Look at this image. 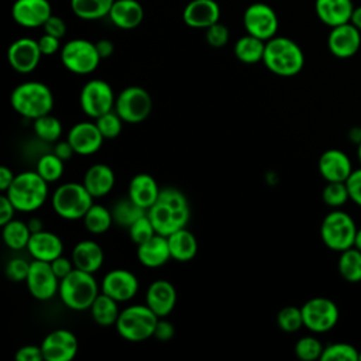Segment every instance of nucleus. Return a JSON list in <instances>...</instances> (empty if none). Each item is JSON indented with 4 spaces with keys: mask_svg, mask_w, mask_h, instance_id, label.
<instances>
[{
    "mask_svg": "<svg viewBox=\"0 0 361 361\" xmlns=\"http://www.w3.org/2000/svg\"><path fill=\"white\" fill-rule=\"evenodd\" d=\"M42 30L45 34H49L52 37H56V38H62L65 37L66 34V24L65 21L59 17V16H55L52 14L47 21L45 24L42 25Z\"/></svg>",
    "mask_w": 361,
    "mask_h": 361,
    "instance_id": "obj_50",
    "label": "nucleus"
},
{
    "mask_svg": "<svg viewBox=\"0 0 361 361\" xmlns=\"http://www.w3.org/2000/svg\"><path fill=\"white\" fill-rule=\"evenodd\" d=\"M51 267H52V271L55 272V275L59 278V281L62 278H65L71 271L75 269V265H73V261L72 258H66L63 255H59L58 258H55L54 261L49 262Z\"/></svg>",
    "mask_w": 361,
    "mask_h": 361,
    "instance_id": "obj_54",
    "label": "nucleus"
},
{
    "mask_svg": "<svg viewBox=\"0 0 361 361\" xmlns=\"http://www.w3.org/2000/svg\"><path fill=\"white\" fill-rule=\"evenodd\" d=\"M32 259L51 262L63 252V243L61 237L52 231L41 230L32 233L25 248Z\"/></svg>",
    "mask_w": 361,
    "mask_h": 361,
    "instance_id": "obj_24",
    "label": "nucleus"
},
{
    "mask_svg": "<svg viewBox=\"0 0 361 361\" xmlns=\"http://www.w3.org/2000/svg\"><path fill=\"white\" fill-rule=\"evenodd\" d=\"M185 24L190 28H207L220 20V7L214 0H190L182 13Z\"/></svg>",
    "mask_w": 361,
    "mask_h": 361,
    "instance_id": "obj_22",
    "label": "nucleus"
},
{
    "mask_svg": "<svg viewBox=\"0 0 361 361\" xmlns=\"http://www.w3.org/2000/svg\"><path fill=\"white\" fill-rule=\"evenodd\" d=\"M100 290L93 274L75 268L59 281L58 296L68 309L83 312L90 309Z\"/></svg>",
    "mask_w": 361,
    "mask_h": 361,
    "instance_id": "obj_5",
    "label": "nucleus"
},
{
    "mask_svg": "<svg viewBox=\"0 0 361 361\" xmlns=\"http://www.w3.org/2000/svg\"><path fill=\"white\" fill-rule=\"evenodd\" d=\"M357 154H358V159H360V162H361V141L358 142V151H357Z\"/></svg>",
    "mask_w": 361,
    "mask_h": 361,
    "instance_id": "obj_62",
    "label": "nucleus"
},
{
    "mask_svg": "<svg viewBox=\"0 0 361 361\" xmlns=\"http://www.w3.org/2000/svg\"><path fill=\"white\" fill-rule=\"evenodd\" d=\"M55 145H54V148H52V152L55 154V155H58L62 161H69L73 155H75V151H73V148H72V145L69 144V141L68 140H65V141H56V142H54Z\"/></svg>",
    "mask_w": 361,
    "mask_h": 361,
    "instance_id": "obj_56",
    "label": "nucleus"
},
{
    "mask_svg": "<svg viewBox=\"0 0 361 361\" xmlns=\"http://www.w3.org/2000/svg\"><path fill=\"white\" fill-rule=\"evenodd\" d=\"M24 282L30 295L41 302L52 299L59 289V278L52 271L51 264L45 261L32 259Z\"/></svg>",
    "mask_w": 361,
    "mask_h": 361,
    "instance_id": "obj_13",
    "label": "nucleus"
},
{
    "mask_svg": "<svg viewBox=\"0 0 361 361\" xmlns=\"http://www.w3.org/2000/svg\"><path fill=\"white\" fill-rule=\"evenodd\" d=\"M147 214L158 234L168 237L176 230L186 227L190 219V206L176 188H162L157 202L147 210Z\"/></svg>",
    "mask_w": 361,
    "mask_h": 361,
    "instance_id": "obj_1",
    "label": "nucleus"
},
{
    "mask_svg": "<svg viewBox=\"0 0 361 361\" xmlns=\"http://www.w3.org/2000/svg\"><path fill=\"white\" fill-rule=\"evenodd\" d=\"M83 226L92 234H103L113 226L111 210L103 204L93 203L83 216Z\"/></svg>",
    "mask_w": 361,
    "mask_h": 361,
    "instance_id": "obj_36",
    "label": "nucleus"
},
{
    "mask_svg": "<svg viewBox=\"0 0 361 361\" xmlns=\"http://www.w3.org/2000/svg\"><path fill=\"white\" fill-rule=\"evenodd\" d=\"M89 310H90V316L94 320V323L99 326H103V327L114 326L117 322V317L120 314L118 302L103 292H100L97 295V298L94 299V302L92 303Z\"/></svg>",
    "mask_w": 361,
    "mask_h": 361,
    "instance_id": "obj_32",
    "label": "nucleus"
},
{
    "mask_svg": "<svg viewBox=\"0 0 361 361\" xmlns=\"http://www.w3.org/2000/svg\"><path fill=\"white\" fill-rule=\"evenodd\" d=\"M71 258L75 268L96 274L104 262V252L99 243L93 240H82L73 247Z\"/></svg>",
    "mask_w": 361,
    "mask_h": 361,
    "instance_id": "obj_27",
    "label": "nucleus"
},
{
    "mask_svg": "<svg viewBox=\"0 0 361 361\" xmlns=\"http://www.w3.org/2000/svg\"><path fill=\"white\" fill-rule=\"evenodd\" d=\"M230 32L228 28L221 24L220 21L214 23L213 25L206 28V41L213 48H221L228 42Z\"/></svg>",
    "mask_w": 361,
    "mask_h": 361,
    "instance_id": "obj_48",
    "label": "nucleus"
},
{
    "mask_svg": "<svg viewBox=\"0 0 361 361\" xmlns=\"http://www.w3.org/2000/svg\"><path fill=\"white\" fill-rule=\"evenodd\" d=\"M127 230H128L130 240L135 245H140V244L145 243L147 240H149L151 237H154L157 234L148 214H144L140 219H137Z\"/></svg>",
    "mask_w": 361,
    "mask_h": 361,
    "instance_id": "obj_46",
    "label": "nucleus"
},
{
    "mask_svg": "<svg viewBox=\"0 0 361 361\" xmlns=\"http://www.w3.org/2000/svg\"><path fill=\"white\" fill-rule=\"evenodd\" d=\"M16 173L8 166H0V190L4 193L13 183Z\"/></svg>",
    "mask_w": 361,
    "mask_h": 361,
    "instance_id": "obj_57",
    "label": "nucleus"
},
{
    "mask_svg": "<svg viewBox=\"0 0 361 361\" xmlns=\"http://www.w3.org/2000/svg\"><path fill=\"white\" fill-rule=\"evenodd\" d=\"M138 288H140V282L135 274L124 268L109 271L103 276L102 285H100L102 292L109 295L118 303L131 300L137 295Z\"/></svg>",
    "mask_w": 361,
    "mask_h": 361,
    "instance_id": "obj_17",
    "label": "nucleus"
},
{
    "mask_svg": "<svg viewBox=\"0 0 361 361\" xmlns=\"http://www.w3.org/2000/svg\"><path fill=\"white\" fill-rule=\"evenodd\" d=\"M32 130L37 138L44 142H56L62 135V124L55 116L45 114L32 120Z\"/></svg>",
    "mask_w": 361,
    "mask_h": 361,
    "instance_id": "obj_39",
    "label": "nucleus"
},
{
    "mask_svg": "<svg viewBox=\"0 0 361 361\" xmlns=\"http://www.w3.org/2000/svg\"><path fill=\"white\" fill-rule=\"evenodd\" d=\"M175 336L173 324L165 317H159L154 330V336L158 341H169Z\"/></svg>",
    "mask_w": 361,
    "mask_h": 361,
    "instance_id": "obj_52",
    "label": "nucleus"
},
{
    "mask_svg": "<svg viewBox=\"0 0 361 361\" xmlns=\"http://www.w3.org/2000/svg\"><path fill=\"white\" fill-rule=\"evenodd\" d=\"M338 272L348 282L361 281V251L355 247L341 251L338 258Z\"/></svg>",
    "mask_w": 361,
    "mask_h": 361,
    "instance_id": "obj_38",
    "label": "nucleus"
},
{
    "mask_svg": "<svg viewBox=\"0 0 361 361\" xmlns=\"http://www.w3.org/2000/svg\"><path fill=\"white\" fill-rule=\"evenodd\" d=\"M262 62L265 68L278 76H295L305 65L300 47L288 37H272L265 42Z\"/></svg>",
    "mask_w": 361,
    "mask_h": 361,
    "instance_id": "obj_3",
    "label": "nucleus"
},
{
    "mask_svg": "<svg viewBox=\"0 0 361 361\" xmlns=\"http://www.w3.org/2000/svg\"><path fill=\"white\" fill-rule=\"evenodd\" d=\"M303 326L313 333H326L331 330L338 320L337 305L327 298H312L300 307Z\"/></svg>",
    "mask_w": 361,
    "mask_h": 361,
    "instance_id": "obj_12",
    "label": "nucleus"
},
{
    "mask_svg": "<svg viewBox=\"0 0 361 361\" xmlns=\"http://www.w3.org/2000/svg\"><path fill=\"white\" fill-rule=\"evenodd\" d=\"M147 214V210L135 204L128 196L117 200L111 209L114 224L128 228L137 219Z\"/></svg>",
    "mask_w": 361,
    "mask_h": 361,
    "instance_id": "obj_37",
    "label": "nucleus"
},
{
    "mask_svg": "<svg viewBox=\"0 0 361 361\" xmlns=\"http://www.w3.org/2000/svg\"><path fill=\"white\" fill-rule=\"evenodd\" d=\"M94 121H96L102 135L104 137V140H113L121 134L124 121L114 110L97 117Z\"/></svg>",
    "mask_w": 361,
    "mask_h": 361,
    "instance_id": "obj_45",
    "label": "nucleus"
},
{
    "mask_svg": "<svg viewBox=\"0 0 361 361\" xmlns=\"http://www.w3.org/2000/svg\"><path fill=\"white\" fill-rule=\"evenodd\" d=\"M361 45V34L360 30L351 24L345 23L337 27H333L329 38H327V47L330 52L337 58H350L357 54Z\"/></svg>",
    "mask_w": 361,
    "mask_h": 361,
    "instance_id": "obj_20",
    "label": "nucleus"
},
{
    "mask_svg": "<svg viewBox=\"0 0 361 361\" xmlns=\"http://www.w3.org/2000/svg\"><path fill=\"white\" fill-rule=\"evenodd\" d=\"M350 23H351V24H354V25L361 31V6H358L357 8H354Z\"/></svg>",
    "mask_w": 361,
    "mask_h": 361,
    "instance_id": "obj_60",
    "label": "nucleus"
},
{
    "mask_svg": "<svg viewBox=\"0 0 361 361\" xmlns=\"http://www.w3.org/2000/svg\"><path fill=\"white\" fill-rule=\"evenodd\" d=\"M61 62L75 75H89L96 71L102 58L96 42L85 38H73L61 48Z\"/></svg>",
    "mask_w": 361,
    "mask_h": 361,
    "instance_id": "obj_9",
    "label": "nucleus"
},
{
    "mask_svg": "<svg viewBox=\"0 0 361 361\" xmlns=\"http://www.w3.org/2000/svg\"><path fill=\"white\" fill-rule=\"evenodd\" d=\"M358 360L361 361V350H360V354H358Z\"/></svg>",
    "mask_w": 361,
    "mask_h": 361,
    "instance_id": "obj_63",
    "label": "nucleus"
},
{
    "mask_svg": "<svg viewBox=\"0 0 361 361\" xmlns=\"http://www.w3.org/2000/svg\"><path fill=\"white\" fill-rule=\"evenodd\" d=\"M319 172L327 182H345L353 172L348 155L340 149H327L319 158Z\"/></svg>",
    "mask_w": 361,
    "mask_h": 361,
    "instance_id": "obj_23",
    "label": "nucleus"
},
{
    "mask_svg": "<svg viewBox=\"0 0 361 361\" xmlns=\"http://www.w3.org/2000/svg\"><path fill=\"white\" fill-rule=\"evenodd\" d=\"M276 323H278V327H279L282 331H286V333H295V331H298L300 327H303L302 309H300V307H296V306H286V307H282V309L278 312Z\"/></svg>",
    "mask_w": 361,
    "mask_h": 361,
    "instance_id": "obj_42",
    "label": "nucleus"
},
{
    "mask_svg": "<svg viewBox=\"0 0 361 361\" xmlns=\"http://www.w3.org/2000/svg\"><path fill=\"white\" fill-rule=\"evenodd\" d=\"M31 230L28 227V223L13 219L4 226H1V237L7 248L13 251H20L27 248L30 237H31Z\"/></svg>",
    "mask_w": 361,
    "mask_h": 361,
    "instance_id": "obj_34",
    "label": "nucleus"
},
{
    "mask_svg": "<svg viewBox=\"0 0 361 361\" xmlns=\"http://www.w3.org/2000/svg\"><path fill=\"white\" fill-rule=\"evenodd\" d=\"M96 48H97V52H99L102 59H106V58L111 56V54L114 52V44L110 39H107V38L99 39L96 42Z\"/></svg>",
    "mask_w": 361,
    "mask_h": 361,
    "instance_id": "obj_58",
    "label": "nucleus"
},
{
    "mask_svg": "<svg viewBox=\"0 0 361 361\" xmlns=\"http://www.w3.org/2000/svg\"><path fill=\"white\" fill-rule=\"evenodd\" d=\"M93 204V196L83 183L65 182L61 183L51 196L54 212L65 220H80Z\"/></svg>",
    "mask_w": 361,
    "mask_h": 361,
    "instance_id": "obj_7",
    "label": "nucleus"
},
{
    "mask_svg": "<svg viewBox=\"0 0 361 361\" xmlns=\"http://www.w3.org/2000/svg\"><path fill=\"white\" fill-rule=\"evenodd\" d=\"M48 182L37 171H24L16 175L4 195L14 204L17 212L32 213L44 206L48 199Z\"/></svg>",
    "mask_w": 361,
    "mask_h": 361,
    "instance_id": "obj_4",
    "label": "nucleus"
},
{
    "mask_svg": "<svg viewBox=\"0 0 361 361\" xmlns=\"http://www.w3.org/2000/svg\"><path fill=\"white\" fill-rule=\"evenodd\" d=\"M38 45H39V49H41L42 55H47V56H51V55L56 54L58 51H61L59 38L52 37V35L45 34V32H44V35H41L38 38Z\"/></svg>",
    "mask_w": 361,
    "mask_h": 361,
    "instance_id": "obj_53",
    "label": "nucleus"
},
{
    "mask_svg": "<svg viewBox=\"0 0 361 361\" xmlns=\"http://www.w3.org/2000/svg\"><path fill=\"white\" fill-rule=\"evenodd\" d=\"M42 52L38 39L21 37L13 41L7 49V62L13 71L18 73H31L41 61Z\"/></svg>",
    "mask_w": 361,
    "mask_h": 361,
    "instance_id": "obj_16",
    "label": "nucleus"
},
{
    "mask_svg": "<svg viewBox=\"0 0 361 361\" xmlns=\"http://www.w3.org/2000/svg\"><path fill=\"white\" fill-rule=\"evenodd\" d=\"M243 25L247 34L268 41L278 31V17L274 8L265 3L250 4L243 14Z\"/></svg>",
    "mask_w": 361,
    "mask_h": 361,
    "instance_id": "obj_14",
    "label": "nucleus"
},
{
    "mask_svg": "<svg viewBox=\"0 0 361 361\" xmlns=\"http://www.w3.org/2000/svg\"><path fill=\"white\" fill-rule=\"evenodd\" d=\"M65 161H62L58 155L54 152H47L41 155L35 164L37 173L45 179L48 183H54L59 180L63 175Z\"/></svg>",
    "mask_w": 361,
    "mask_h": 361,
    "instance_id": "obj_40",
    "label": "nucleus"
},
{
    "mask_svg": "<svg viewBox=\"0 0 361 361\" xmlns=\"http://www.w3.org/2000/svg\"><path fill=\"white\" fill-rule=\"evenodd\" d=\"M10 104L21 117L35 120L52 111L54 94L45 83L27 80L13 89L10 94Z\"/></svg>",
    "mask_w": 361,
    "mask_h": 361,
    "instance_id": "obj_2",
    "label": "nucleus"
},
{
    "mask_svg": "<svg viewBox=\"0 0 361 361\" xmlns=\"http://www.w3.org/2000/svg\"><path fill=\"white\" fill-rule=\"evenodd\" d=\"M30 265H31V262H28L27 259L21 258V257L11 258L6 265V275L10 281L23 282V281H25V278L28 275Z\"/></svg>",
    "mask_w": 361,
    "mask_h": 361,
    "instance_id": "obj_47",
    "label": "nucleus"
},
{
    "mask_svg": "<svg viewBox=\"0 0 361 361\" xmlns=\"http://www.w3.org/2000/svg\"><path fill=\"white\" fill-rule=\"evenodd\" d=\"M322 197L327 206L333 209L341 207L350 199L345 182H327L322 192Z\"/></svg>",
    "mask_w": 361,
    "mask_h": 361,
    "instance_id": "obj_43",
    "label": "nucleus"
},
{
    "mask_svg": "<svg viewBox=\"0 0 361 361\" xmlns=\"http://www.w3.org/2000/svg\"><path fill=\"white\" fill-rule=\"evenodd\" d=\"M52 16L48 0H16L11 6L13 20L25 28H38Z\"/></svg>",
    "mask_w": 361,
    "mask_h": 361,
    "instance_id": "obj_19",
    "label": "nucleus"
},
{
    "mask_svg": "<svg viewBox=\"0 0 361 361\" xmlns=\"http://www.w3.org/2000/svg\"><path fill=\"white\" fill-rule=\"evenodd\" d=\"M83 186L93 196V199L109 195L116 183V175L113 169L106 164H93L83 175Z\"/></svg>",
    "mask_w": 361,
    "mask_h": 361,
    "instance_id": "obj_26",
    "label": "nucleus"
},
{
    "mask_svg": "<svg viewBox=\"0 0 361 361\" xmlns=\"http://www.w3.org/2000/svg\"><path fill=\"white\" fill-rule=\"evenodd\" d=\"M350 199L361 207V168L351 172L348 179L345 180Z\"/></svg>",
    "mask_w": 361,
    "mask_h": 361,
    "instance_id": "obj_49",
    "label": "nucleus"
},
{
    "mask_svg": "<svg viewBox=\"0 0 361 361\" xmlns=\"http://www.w3.org/2000/svg\"><path fill=\"white\" fill-rule=\"evenodd\" d=\"M158 316L145 305H128L123 310L116 322V330L121 338L130 343H141L154 336Z\"/></svg>",
    "mask_w": 361,
    "mask_h": 361,
    "instance_id": "obj_6",
    "label": "nucleus"
},
{
    "mask_svg": "<svg viewBox=\"0 0 361 361\" xmlns=\"http://www.w3.org/2000/svg\"><path fill=\"white\" fill-rule=\"evenodd\" d=\"M358 354L355 347L348 343H334L324 347L320 360L322 361H358Z\"/></svg>",
    "mask_w": 361,
    "mask_h": 361,
    "instance_id": "obj_41",
    "label": "nucleus"
},
{
    "mask_svg": "<svg viewBox=\"0 0 361 361\" xmlns=\"http://www.w3.org/2000/svg\"><path fill=\"white\" fill-rule=\"evenodd\" d=\"M354 247L361 251V228H357V234H355V240H354Z\"/></svg>",
    "mask_w": 361,
    "mask_h": 361,
    "instance_id": "obj_61",
    "label": "nucleus"
},
{
    "mask_svg": "<svg viewBox=\"0 0 361 361\" xmlns=\"http://www.w3.org/2000/svg\"><path fill=\"white\" fill-rule=\"evenodd\" d=\"M166 238L172 259L178 262H189L196 257L197 240L186 227L173 231Z\"/></svg>",
    "mask_w": 361,
    "mask_h": 361,
    "instance_id": "obj_31",
    "label": "nucleus"
},
{
    "mask_svg": "<svg viewBox=\"0 0 361 361\" xmlns=\"http://www.w3.org/2000/svg\"><path fill=\"white\" fill-rule=\"evenodd\" d=\"M176 298V289L172 282L155 279L147 289L145 303L158 317H166L173 310Z\"/></svg>",
    "mask_w": 361,
    "mask_h": 361,
    "instance_id": "obj_21",
    "label": "nucleus"
},
{
    "mask_svg": "<svg viewBox=\"0 0 361 361\" xmlns=\"http://www.w3.org/2000/svg\"><path fill=\"white\" fill-rule=\"evenodd\" d=\"M265 42L267 41L259 39L251 34H245L240 37L234 44V55L240 62L247 65L262 62Z\"/></svg>",
    "mask_w": 361,
    "mask_h": 361,
    "instance_id": "obj_33",
    "label": "nucleus"
},
{
    "mask_svg": "<svg viewBox=\"0 0 361 361\" xmlns=\"http://www.w3.org/2000/svg\"><path fill=\"white\" fill-rule=\"evenodd\" d=\"M114 103L116 94L111 86L103 79H90L80 89V109L87 117L93 120L114 110Z\"/></svg>",
    "mask_w": 361,
    "mask_h": 361,
    "instance_id": "obj_11",
    "label": "nucleus"
},
{
    "mask_svg": "<svg viewBox=\"0 0 361 361\" xmlns=\"http://www.w3.org/2000/svg\"><path fill=\"white\" fill-rule=\"evenodd\" d=\"M161 188L157 180L145 172L137 173L128 183V197L140 207L148 210L158 199Z\"/></svg>",
    "mask_w": 361,
    "mask_h": 361,
    "instance_id": "obj_28",
    "label": "nucleus"
},
{
    "mask_svg": "<svg viewBox=\"0 0 361 361\" xmlns=\"http://www.w3.org/2000/svg\"><path fill=\"white\" fill-rule=\"evenodd\" d=\"M323 350L324 347L320 343V340H317L313 336H305L299 338L295 344V354L298 358L303 361H313L317 358L320 360Z\"/></svg>",
    "mask_w": 361,
    "mask_h": 361,
    "instance_id": "obj_44",
    "label": "nucleus"
},
{
    "mask_svg": "<svg viewBox=\"0 0 361 361\" xmlns=\"http://www.w3.org/2000/svg\"><path fill=\"white\" fill-rule=\"evenodd\" d=\"M357 226L353 217L343 210L330 212L322 221L320 237L324 245L333 251H344L354 247Z\"/></svg>",
    "mask_w": 361,
    "mask_h": 361,
    "instance_id": "obj_8",
    "label": "nucleus"
},
{
    "mask_svg": "<svg viewBox=\"0 0 361 361\" xmlns=\"http://www.w3.org/2000/svg\"><path fill=\"white\" fill-rule=\"evenodd\" d=\"M28 227H30V230H31V233H37V231H41V230H44V224H42V221L38 219V217H32V219H30L28 221Z\"/></svg>",
    "mask_w": 361,
    "mask_h": 361,
    "instance_id": "obj_59",
    "label": "nucleus"
},
{
    "mask_svg": "<svg viewBox=\"0 0 361 361\" xmlns=\"http://www.w3.org/2000/svg\"><path fill=\"white\" fill-rule=\"evenodd\" d=\"M121 30L137 28L144 18V8L137 0H114L107 16Z\"/></svg>",
    "mask_w": 361,
    "mask_h": 361,
    "instance_id": "obj_30",
    "label": "nucleus"
},
{
    "mask_svg": "<svg viewBox=\"0 0 361 361\" xmlns=\"http://www.w3.org/2000/svg\"><path fill=\"white\" fill-rule=\"evenodd\" d=\"M137 258L145 268H159L171 258L168 238L162 234H155L145 243L137 245Z\"/></svg>",
    "mask_w": 361,
    "mask_h": 361,
    "instance_id": "obj_25",
    "label": "nucleus"
},
{
    "mask_svg": "<svg viewBox=\"0 0 361 361\" xmlns=\"http://www.w3.org/2000/svg\"><path fill=\"white\" fill-rule=\"evenodd\" d=\"M17 209L14 207V204L10 202V199L3 193L0 196V226H4L6 223H8L10 220L14 219Z\"/></svg>",
    "mask_w": 361,
    "mask_h": 361,
    "instance_id": "obj_55",
    "label": "nucleus"
},
{
    "mask_svg": "<svg viewBox=\"0 0 361 361\" xmlns=\"http://www.w3.org/2000/svg\"><path fill=\"white\" fill-rule=\"evenodd\" d=\"M16 360L17 361H41V360H44L41 345L27 344V345L20 347L16 353Z\"/></svg>",
    "mask_w": 361,
    "mask_h": 361,
    "instance_id": "obj_51",
    "label": "nucleus"
},
{
    "mask_svg": "<svg viewBox=\"0 0 361 361\" xmlns=\"http://www.w3.org/2000/svg\"><path fill=\"white\" fill-rule=\"evenodd\" d=\"M152 110L151 94L141 86L124 87L117 96L114 111L124 123L137 124L144 121Z\"/></svg>",
    "mask_w": 361,
    "mask_h": 361,
    "instance_id": "obj_10",
    "label": "nucleus"
},
{
    "mask_svg": "<svg viewBox=\"0 0 361 361\" xmlns=\"http://www.w3.org/2000/svg\"><path fill=\"white\" fill-rule=\"evenodd\" d=\"M114 0H71L73 14L82 20L93 21L109 16Z\"/></svg>",
    "mask_w": 361,
    "mask_h": 361,
    "instance_id": "obj_35",
    "label": "nucleus"
},
{
    "mask_svg": "<svg viewBox=\"0 0 361 361\" xmlns=\"http://www.w3.org/2000/svg\"><path fill=\"white\" fill-rule=\"evenodd\" d=\"M314 10L319 20L333 28L350 23L354 6L351 0H316Z\"/></svg>",
    "mask_w": 361,
    "mask_h": 361,
    "instance_id": "obj_29",
    "label": "nucleus"
},
{
    "mask_svg": "<svg viewBox=\"0 0 361 361\" xmlns=\"http://www.w3.org/2000/svg\"><path fill=\"white\" fill-rule=\"evenodd\" d=\"M45 361H71L79 350L78 337L68 329L49 331L39 344Z\"/></svg>",
    "mask_w": 361,
    "mask_h": 361,
    "instance_id": "obj_15",
    "label": "nucleus"
},
{
    "mask_svg": "<svg viewBox=\"0 0 361 361\" xmlns=\"http://www.w3.org/2000/svg\"><path fill=\"white\" fill-rule=\"evenodd\" d=\"M66 140L72 145L75 154L93 155L102 148L104 137L96 121H79L69 128Z\"/></svg>",
    "mask_w": 361,
    "mask_h": 361,
    "instance_id": "obj_18",
    "label": "nucleus"
}]
</instances>
